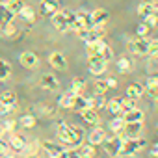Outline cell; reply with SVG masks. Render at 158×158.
I'll return each instance as SVG.
<instances>
[{
	"label": "cell",
	"instance_id": "obj_55",
	"mask_svg": "<svg viewBox=\"0 0 158 158\" xmlns=\"http://www.w3.org/2000/svg\"><path fill=\"white\" fill-rule=\"evenodd\" d=\"M6 158H13V156H8V154H6Z\"/></svg>",
	"mask_w": 158,
	"mask_h": 158
},
{
	"label": "cell",
	"instance_id": "obj_19",
	"mask_svg": "<svg viewBox=\"0 0 158 158\" xmlns=\"http://www.w3.org/2000/svg\"><path fill=\"white\" fill-rule=\"evenodd\" d=\"M82 114V119L88 123V125H99V115H97V110H93V108H86V110H82L80 112Z\"/></svg>",
	"mask_w": 158,
	"mask_h": 158
},
{
	"label": "cell",
	"instance_id": "obj_31",
	"mask_svg": "<svg viewBox=\"0 0 158 158\" xmlns=\"http://www.w3.org/2000/svg\"><path fill=\"white\" fill-rule=\"evenodd\" d=\"M106 108L112 112V115H119V114L123 112V110H121V99H117V97H115V99L108 101V102H106Z\"/></svg>",
	"mask_w": 158,
	"mask_h": 158
},
{
	"label": "cell",
	"instance_id": "obj_47",
	"mask_svg": "<svg viewBox=\"0 0 158 158\" xmlns=\"http://www.w3.org/2000/svg\"><path fill=\"white\" fill-rule=\"evenodd\" d=\"M147 86H158V76L156 74H151L147 78Z\"/></svg>",
	"mask_w": 158,
	"mask_h": 158
},
{
	"label": "cell",
	"instance_id": "obj_46",
	"mask_svg": "<svg viewBox=\"0 0 158 158\" xmlns=\"http://www.w3.org/2000/svg\"><path fill=\"white\" fill-rule=\"evenodd\" d=\"M8 151H10V145H8L6 141L0 139V156H6V154H8Z\"/></svg>",
	"mask_w": 158,
	"mask_h": 158
},
{
	"label": "cell",
	"instance_id": "obj_20",
	"mask_svg": "<svg viewBox=\"0 0 158 158\" xmlns=\"http://www.w3.org/2000/svg\"><path fill=\"white\" fill-rule=\"evenodd\" d=\"M143 117H145V114H143L139 108H134V110H130V112H125L123 121H125V123H134V121H143Z\"/></svg>",
	"mask_w": 158,
	"mask_h": 158
},
{
	"label": "cell",
	"instance_id": "obj_42",
	"mask_svg": "<svg viewBox=\"0 0 158 158\" xmlns=\"http://www.w3.org/2000/svg\"><path fill=\"white\" fill-rule=\"evenodd\" d=\"M147 54H149L151 58H158V39H151V41H149V50H147Z\"/></svg>",
	"mask_w": 158,
	"mask_h": 158
},
{
	"label": "cell",
	"instance_id": "obj_27",
	"mask_svg": "<svg viewBox=\"0 0 158 158\" xmlns=\"http://www.w3.org/2000/svg\"><path fill=\"white\" fill-rule=\"evenodd\" d=\"M84 88H86V80H84V78H80V76L73 78V84H71V91H73L74 95H80V93L84 91Z\"/></svg>",
	"mask_w": 158,
	"mask_h": 158
},
{
	"label": "cell",
	"instance_id": "obj_36",
	"mask_svg": "<svg viewBox=\"0 0 158 158\" xmlns=\"http://www.w3.org/2000/svg\"><path fill=\"white\" fill-rule=\"evenodd\" d=\"M6 6H8V10L13 13V15H19V11H21V8L24 6L21 0H8L6 2Z\"/></svg>",
	"mask_w": 158,
	"mask_h": 158
},
{
	"label": "cell",
	"instance_id": "obj_3",
	"mask_svg": "<svg viewBox=\"0 0 158 158\" xmlns=\"http://www.w3.org/2000/svg\"><path fill=\"white\" fill-rule=\"evenodd\" d=\"M58 139L63 143V145H73L74 141V130H73V125H67V123H60L58 125Z\"/></svg>",
	"mask_w": 158,
	"mask_h": 158
},
{
	"label": "cell",
	"instance_id": "obj_28",
	"mask_svg": "<svg viewBox=\"0 0 158 158\" xmlns=\"http://www.w3.org/2000/svg\"><path fill=\"white\" fill-rule=\"evenodd\" d=\"M19 15H21V19L26 21V23H34V21H35V11H34L30 6H23L21 11H19Z\"/></svg>",
	"mask_w": 158,
	"mask_h": 158
},
{
	"label": "cell",
	"instance_id": "obj_14",
	"mask_svg": "<svg viewBox=\"0 0 158 158\" xmlns=\"http://www.w3.org/2000/svg\"><path fill=\"white\" fill-rule=\"evenodd\" d=\"M26 145H28V139L23 134H13L11 139H10V149H13L17 152H23L26 149Z\"/></svg>",
	"mask_w": 158,
	"mask_h": 158
},
{
	"label": "cell",
	"instance_id": "obj_16",
	"mask_svg": "<svg viewBox=\"0 0 158 158\" xmlns=\"http://www.w3.org/2000/svg\"><path fill=\"white\" fill-rule=\"evenodd\" d=\"M41 88H45V89H48V91H56V89L60 88V82H58V78H56L54 74H45V76L41 78Z\"/></svg>",
	"mask_w": 158,
	"mask_h": 158
},
{
	"label": "cell",
	"instance_id": "obj_37",
	"mask_svg": "<svg viewBox=\"0 0 158 158\" xmlns=\"http://www.w3.org/2000/svg\"><path fill=\"white\" fill-rule=\"evenodd\" d=\"M0 32H2V35H6V37H13L17 34V26L13 23H8V24H4L0 28Z\"/></svg>",
	"mask_w": 158,
	"mask_h": 158
},
{
	"label": "cell",
	"instance_id": "obj_2",
	"mask_svg": "<svg viewBox=\"0 0 158 158\" xmlns=\"http://www.w3.org/2000/svg\"><path fill=\"white\" fill-rule=\"evenodd\" d=\"M102 145H104V151H106V154H108V156H112V158H115V156H119V154H121L123 136H114V138H106V139L102 141Z\"/></svg>",
	"mask_w": 158,
	"mask_h": 158
},
{
	"label": "cell",
	"instance_id": "obj_38",
	"mask_svg": "<svg viewBox=\"0 0 158 158\" xmlns=\"http://www.w3.org/2000/svg\"><path fill=\"white\" fill-rule=\"evenodd\" d=\"M93 89H95V93H97V95H104V93H106V89H110V88H108L106 80H97V82L93 84Z\"/></svg>",
	"mask_w": 158,
	"mask_h": 158
},
{
	"label": "cell",
	"instance_id": "obj_24",
	"mask_svg": "<svg viewBox=\"0 0 158 158\" xmlns=\"http://www.w3.org/2000/svg\"><path fill=\"white\" fill-rule=\"evenodd\" d=\"M78 149H80L78 152H80L82 158H95V156H97V149H95V145H91V143H82Z\"/></svg>",
	"mask_w": 158,
	"mask_h": 158
},
{
	"label": "cell",
	"instance_id": "obj_4",
	"mask_svg": "<svg viewBox=\"0 0 158 158\" xmlns=\"http://www.w3.org/2000/svg\"><path fill=\"white\" fill-rule=\"evenodd\" d=\"M106 67H108V61H106V60H102L101 56H89V60H88V69H89L91 74L99 76V74L106 73Z\"/></svg>",
	"mask_w": 158,
	"mask_h": 158
},
{
	"label": "cell",
	"instance_id": "obj_22",
	"mask_svg": "<svg viewBox=\"0 0 158 158\" xmlns=\"http://www.w3.org/2000/svg\"><path fill=\"white\" fill-rule=\"evenodd\" d=\"M143 93H145V88H143L141 84H138V82H134V84H130V86L127 88V95L132 97V99H136V101H138Z\"/></svg>",
	"mask_w": 158,
	"mask_h": 158
},
{
	"label": "cell",
	"instance_id": "obj_34",
	"mask_svg": "<svg viewBox=\"0 0 158 158\" xmlns=\"http://www.w3.org/2000/svg\"><path fill=\"white\" fill-rule=\"evenodd\" d=\"M134 108H138L136 99H132V97L121 99V110H123V114H125V112H130V110H134Z\"/></svg>",
	"mask_w": 158,
	"mask_h": 158
},
{
	"label": "cell",
	"instance_id": "obj_49",
	"mask_svg": "<svg viewBox=\"0 0 158 158\" xmlns=\"http://www.w3.org/2000/svg\"><path fill=\"white\" fill-rule=\"evenodd\" d=\"M138 147H139V151H141V149H145V147H147V141H145V139H143V138H141V136H139V138H138Z\"/></svg>",
	"mask_w": 158,
	"mask_h": 158
},
{
	"label": "cell",
	"instance_id": "obj_45",
	"mask_svg": "<svg viewBox=\"0 0 158 158\" xmlns=\"http://www.w3.org/2000/svg\"><path fill=\"white\" fill-rule=\"evenodd\" d=\"M147 88V95L152 101H158V86H145Z\"/></svg>",
	"mask_w": 158,
	"mask_h": 158
},
{
	"label": "cell",
	"instance_id": "obj_13",
	"mask_svg": "<svg viewBox=\"0 0 158 158\" xmlns=\"http://www.w3.org/2000/svg\"><path fill=\"white\" fill-rule=\"evenodd\" d=\"M48 63H50L54 69H58V71L67 69V58H65L61 52H52V54L48 56Z\"/></svg>",
	"mask_w": 158,
	"mask_h": 158
},
{
	"label": "cell",
	"instance_id": "obj_7",
	"mask_svg": "<svg viewBox=\"0 0 158 158\" xmlns=\"http://www.w3.org/2000/svg\"><path fill=\"white\" fill-rule=\"evenodd\" d=\"M141 128H143V121H134V123H125L123 127V138H139L141 136Z\"/></svg>",
	"mask_w": 158,
	"mask_h": 158
},
{
	"label": "cell",
	"instance_id": "obj_12",
	"mask_svg": "<svg viewBox=\"0 0 158 158\" xmlns=\"http://www.w3.org/2000/svg\"><path fill=\"white\" fill-rule=\"evenodd\" d=\"M106 139V132L102 130V127H97L95 125V128L89 132V136H88V143H91V145H102V141Z\"/></svg>",
	"mask_w": 158,
	"mask_h": 158
},
{
	"label": "cell",
	"instance_id": "obj_21",
	"mask_svg": "<svg viewBox=\"0 0 158 158\" xmlns=\"http://www.w3.org/2000/svg\"><path fill=\"white\" fill-rule=\"evenodd\" d=\"M71 108L76 110V112H82V110L89 108V99H86L84 95H74V101H73V106Z\"/></svg>",
	"mask_w": 158,
	"mask_h": 158
},
{
	"label": "cell",
	"instance_id": "obj_52",
	"mask_svg": "<svg viewBox=\"0 0 158 158\" xmlns=\"http://www.w3.org/2000/svg\"><path fill=\"white\" fill-rule=\"evenodd\" d=\"M50 158H67V151H63V152H60L56 156H50Z\"/></svg>",
	"mask_w": 158,
	"mask_h": 158
},
{
	"label": "cell",
	"instance_id": "obj_30",
	"mask_svg": "<svg viewBox=\"0 0 158 158\" xmlns=\"http://www.w3.org/2000/svg\"><path fill=\"white\" fill-rule=\"evenodd\" d=\"M73 101H74V93L69 89L67 93H63V95L60 97V102H58V104H60L61 108H71V106H73Z\"/></svg>",
	"mask_w": 158,
	"mask_h": 158
},
{
	"label": "cell",
	"instance_id": "obj_53",
	"mask_svg": "<svg viewBox=\"0 0 158 158\" xmlns=\"http://www.w3.org/2000/svg\"><path fill=\"white\" fill-rule=\"evenodd\" d=\"M151 4H152V10H154V11H158V0H152Z\"/></svg>",
	"mask_w": 158,
	"mask_h": 158
},
{
	"label": "cell",
	"instance_id": "obj_32",
	"mask_svg": "<svg viewBox=\"0 0 158 158\" xmlns=\"http://www.w3.org/2000/svg\"><path fill=\"white\" fill-rule=\"evenodd\" d=\"M123 127H125V121H123V117H119V115H115V117L110 121V128H112V132H115V134H121V132H123Z\"/></svg>",
	"mask_w": 158,
	"mask_h": 158
},
{
	"label": "cell",
	"instance_id": "obj_29",
	"mask_svg": "<svg viewBox=\"0 0 158 158\" xmlns=\"http://www.w3.org/2000/svg\"><path fill=\"white\" fill-rule=\"evenodd\" d=\"M43 149H45L50 156H56V154L63 152V149H61L58 143H54V141H43Z\"/></svg>",
	"mask_w": 158,
	"mask_h": 158
},
{
	"label": "cell",
	"instance_id": "obj_43",
	"mask_svg": "<svg viewBox=\"0 0 158 158\" xmlns=\"http://www.w3.org/2000/svg\"><path fill=\"white\" fill-rule=\"evenodd\" d=\"M2 127H4V130H6V132H13V130H15V127H17V123H15V119H10V117H8V119H4V121H2Z\"/></svg>",
	"mask_w": 158,
	"mask_h": 158
},
{
	"label": "cell",
	"instance_id": "obj_50",
	"mask_svg": "<svg viewBox=\"0 0 158 158\" xmlns=\"http://www.w3.org/2000/svg\"><path fill=\"white\" fill-rule=\"evenodd\" d=\"M151 154H152V156H158V141L152 143V147H151Z\"/></svg>",
	"mask_w": 158,
	"mask_h": 158
},
{
	"label": "cell",
	"instance_id": "obj_9",
	"mask_svg": "<svg viewBox=\"0 0 158 158\" xmlns=\"http://www.w3.org/2000/svg\"><path fill=\"white\" fill-rule=\"evenodd\" d=\"M50 19H52V26H54L58 32H67V30H69V21H67L65 11H56Z\"/></svg>",
	"mask_w": 158,
	"mask_h": 158
},
{
	"label": "cell",
	"instance_id": "obj_17",
	"mask_svg": "<svg viewBox=\"0 0 158 158\" xmlns=\"http://www.w3.org/2000/svg\"><path fill=\"white\" fill-rule=\"evenodd\" d=\"M78 35H80V39L84 41V43H91V41H97V39H102L93 28H86V30H80V32H76Z\"/></svg>",
	"mask_w": 158,
	"mask_h": 158
},
{
	"label": "cell",
	"instance_id": "obj_8",
	"mask_svg": "<svg viewBox=\"0 0 158 158\" xmlns=\"http://www.w3.org/2000/svg\"><path fill=\"white\" fill-rule=\"evenodd\" d=\"M56 11H60L58 0H41V4H39V13H41V15L52 17Z\"/></svg>",
	"mask_w": 158,
	"mask_h": 158
},
{
	"label": "cell",
	"instance_id": "obj_5",
	"mask_svg": "<svg viewBox=\"0 0 158 158\" xmlns=\"http://www.w3.org/2000/svg\"><path fill=\"white\" fill-rule=\"evenodd\" d=\"M15 104H17V95L13 91H4L2 95H0V110H2L4 114L13 112Z\"/></svg>",
	"mask_w": 158,
	"mask_h": 158
},
{
	"label": "cell",
	"instance_id": "obj_25",
	"mask_svg": "<svg viewBox=\"0 0 158 158\" xmlns=\"http://www.w3.org/2000/svg\"><path fill=\"white\" fill-rule=\"evenodd\" d=\"M106 97L104 95H97L95 93V97H91L89 99V108H93V110H102L104 106H106Z\"/></svg>",
	"mask_w": 158,
	"mask_h": 158
},
{
	"label": "cell",
	"instance_id": "obj_1",
	"mask_svg": "<svg viewBox=\"0 0 158 158\" xmlns=\"http://www.w3.org/2000/svg\"><path fill=\"white\" fill-rule=\"evenodd\" d=\"M93 23H91V15L86 13V11H76L73 21L69 23V30H74V32H80V30H86V28H91Z\"/></svg>",
	"mask_w": 158,
	"mask_h": 158
},
{
	"label": "cell",
	"instance_id": "obj_11",
	"mask_svg": "<svg viewBox=\"0 0 158 158\" xmlns=\"http://www.w3.org/2000/svg\"><path fill=\"white\" fill-rule=\"evenodd\" d=\"M19 61H21V65H23L24 69H34V67L39 63V58H37L34 52L26 50V52H23V54L19 56Z\"/></svg>",
	"mask_w": 158,
	"mask_h": 158
},
{
	"label": "cell",
	"instance_id": "obj_6",
	"mask_svg": "<svg viewBox=\"0 0 158 158\" xmlns=\"http://www.w3.org/2000/svg\"><path fill=\"white\" fill-rule=\"evenodd\" d=\"M128 50H130L132 54L145 56L147 50H149V39H147V37H138V39L128 41Z\"/></svg>",
	"mask_w": 158,
	"mask_h": 158
},
{
	"label": "cell",
	"instance_id": "obj_40",
	"mask_svg": "<svg viewBox=\"0 0 158 158\" xmlns=\"http://www.w3.org/2000/svg\"><path fill=\"white\" fill-rule=\"evenodd\" d=\"M149 28H154V26H158V11H152V13H149L147 17H145V21H143Z\"/></svg>",
	"mask_w": 158,
	"mask_h": 158
},
{
	"label": "cell",
	"instance_id": "obj_39",
	"mask_svg": "<svg viewBox=\"0 0 158 158\" xmlns=\"http://www.w3.org/2000/svg\"><path fill=\"white\" fill-rule=\"evenodd\" d=\"M21 125H23L24 128H34V127H35V117L30 115V114H26V115L21 117Z\"/></svg>",
	"mask_w": 158,
	"mask_h": 158
},
{
	"label": "cell",
	"instance_id": "obj_26",
	"mask_svg": "<svg viewBox=\"0 0 158 158\" xmlns=\"http://www.w3.org/2000/svg\"><path fill=\"white\" fill-rule=\"evenodd\" d=\"M10 76H11V65H10L6 60H2V58H0V82L8 80Z\"/></svg>",
	"mask_w": 158,
	"mask_h": 158
},
{
	"label": "cell",
	"instance_id": "obj_10",
	"mask_svg": "<svg viewBox=\"0 0 158 158\" xmlns=\"http://www.w3.org/2000/svg\"><path fill=\"white\" fill-rule=\"evenodd\" d=\"M123 136V134H121ZM139 151V147H138V138L136 139H132V138H123V145H121V154H125V156H132V154H136Z\"/></svg>",
	"mask_w": 158,
	"mask_h": 158
},
{
	"label": "cell",
	"instance_id": "obj_35",
	"mask_svg": "<svg viewBox=\"0 0 158 158\" xmlns=\"http://www.w3.org/2000/svg\"><path fill=\"white\" fill-rule=\"evenodd\" d=\"M152 11H154V10H152V4H151V2H141V4L138 6V15L143 17V19H145L149 13H152Z\"/></svg>",
	"mask_w": 158,
	"mask_h": 158
},
{
	"label": "cell",
	"instance_id": "obj_51",
	"mask_svg": "<svg viewBox=\"0 0 158 158\" xmlns=\"http://www.w3.org/2000/svg\"><path fill=\"white\" fill-rule=\"evenodd\" d=\"M106 84H108V88H115L117 86V80H115V78H108Z\"/></svg>",
	"mask_w": 158,
	"mask_h": 158
},
{
	"label": "cell",
	"instance_id": "obj_41",
	"mask_svg": "<svg viewBox=\"0 0 158 158\" xmlns=\"http://www.w3.org/2000/svg\"><path fill=\"white\" fill-rule=\"evenodd\" d=\"M99 56H101L102 60L110 61V60L114 58V50H112V48H110V47H108V45L104 43V45H102V48H101V52H99Z\"/></svg>",
	"mask_w": 158,
	"mask_h": 158
},
{
	"label": "cell",
	"instance_id": "obj_33",
	"mask_svg": "<svg viewBox=\"0 0 158 158\" xmlns=\"http://www.w3.org/2000/svg\"><path fill=\"white\" fill-rule=\"evenodd\" d=\"M117 71L119 73H130L132 71V61L128 58H119L117 60Z\"/></svg>",
	"mask_w": 158,
	"mask_h": 158
},
{
	"label": "cell",
	"instance_id": "obj_15",
	"mask_svg": "<svg viewBox=\"0 0 158 158\" xmlns=\"http://www.w3.org/2000/svg\"><path fill=\"white\" fill-rule=\"evenodd\" d=\"M89 15H91V23H93V24H104V26H106V23H108V19H110V13H108L106 10H102V8H97V10L91 11Z\"/></svg>",
	"mask_w": 158,
	"mask_h": 158
},
{
	"label": "cell",
	"instance_id": "obj_44",
	"mask_svg": "<svg viewBox=\"0 0 158 158\" xmlns=\"http://www.w3.org/2000/svg\"><path fill=\"white\" fill-rule=\"evenodd\" d=\"M149 30H151V28H149L145 23H139V24H138V28H136V32H138V35H139V37H145V35L149 34Z\"/></svg>",
	"mask_w": 158,
	"mask_h": 158
},
{
	"label": "cell",
	"instance_id": "obj_54",
	"mask_svg": "<svg viewBox=\"0 0 158 158\" xmlns=\"http://www.w3.org/2000/svg\"><path fill=\"white\" fill-rule=\"evenodd\" d=\"M4 132H6V130H4V127H2V123H0V136H2Z\"/></svg>",
	"mask_w": 158,
	"mask_h": 158
},
{
	"label": "cell",
	"instance_id": "obj_23",
	"mask_svg": "<svg viewBox=\"0 0 158 158\" xmlns=\"http://www.w3.org/2000/svg\"><path fill=\"white\" fill-rule=\"evenodd\" d=\"M73 130H74V141H73V149H76V147H80L84 141H86V132H84V128H80V127H76V125H73Z\"/></svg>",
	"mask_w": 158,
	"mask_h": 158
},
{
	"label": "cell",
	"instance_id": "obj_48",
	"mask_svg": "<svg viewBox=\"0 0 158 158\" xmlns=\"http://www.w3.org/2000/svg\"><path fill=\"white\" fill-rule=\"evenodd\" d=\"M67 158H82V156L76 149H71V151H67Z\"/></svg>",
	"mask_w": 158,
	"mask_h": 158
},
{
	"label": "cell",
	"instance_id": "obj_18",
	"mask_svg": "<svg viewBox=\"0 0 158 158\" xmlns=\"http://www.w3.org/2000/svg\"><path fill=\"white\" fill-rule=\"evenodd\" d=\"M13 17H15V15L8 10L6 2L0 4V28H2L4 24H8V23H13Z\"/></svg>",
	"mask_w": 158,
	"mask_h": 158
}]
</instances>
